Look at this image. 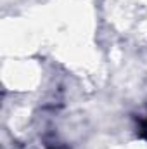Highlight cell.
<instances>
[{
	"instance_id": "6da1fadb",
	"label": "cell",
	"mask_w": 147,
	"mask_h": 149,
	"mask_svg": "<svg viewBox=\"0 0 147 149\" xmlns=\"http://www.w3.org/2000/svg\"><path fill=\"white\" fill-rule=\"evenodd\" d=\"M139 135H140L142 139H146V141H147V118H146V120H142V121H140V128H139Z\"/></svg>"
}]
</instances>
